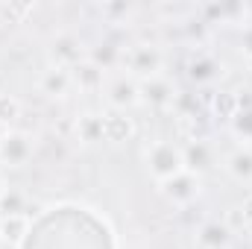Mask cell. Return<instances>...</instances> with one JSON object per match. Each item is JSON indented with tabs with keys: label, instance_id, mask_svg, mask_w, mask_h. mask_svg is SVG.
Returning <instances> with one entry per match:
<instances>
[{
	"label": "cell",
	"instance_id": "cell-18",
	"mask_svg": "<svg viewBox=\"0 0 252 249\" xmlns=\"http://www.w3.org/2000/svg\"><path fill=\"white\" fill-rule=\"evenodd\" d=\"M229 132L244 147H252V106H238V112L229 121Z\"/></svg>",
	"mask_w": 252,
	"mask_h": 249
},
{
	"label": "cell",
	"instance_id": "cell-9",
	"mask_svg": "<svg viewBox=\"0 0 252 249\" xmlns=\"http://www.w3.org/2000/svg\"><path fill=\"white\" fill-rule=\"evenodd\" d=\"M223 170H226V176H229L232 182H238V185H252V147L238 144L235 150H229L226 158H223Z\"/></svg>",
	"mask_w": 252,
	"mask_h": 249
},
{
	"label": "cell",
	"instance_id": "cell-22",
	"mask_svg": "<svg viewBox=\"0 0 252 249\" xmlns=\"http://www.w3.org/2000/svg\"><path fill=\"white\" fill-rule=\"evenodd\" d=\"M241 50H244L247 59H252V21H247L244 30H241Z\"/></svg>",
	"mask_w": 252,
	"mask_h": 249
},
{
	"label": "cell",
	"instance_id": "cell-17",
	"mask_svg": "<svg viewBox=\"0 0 252 249\" xmlns=\"http://www.w3.org/2000/svg\"><path fill=\"white\" fill-rule=\"evenodd\" d=\"M103 126H106V141L109 144H124L135 135V124L126 112H109L103 115Z\"/></svg>",
	"mask_w": 252,
	"mask_h": 249
},
{
	"label": "cell",
	"instance_id": "cell-25",
	"mask_svg": "<svg viewBox=\"0 0 252 249\" xmlns=\"http://www.w3.org/2000/svg\"><path fill=\"white\" fill-rule=\"evenodd\" d=\"M3 18H6V12H3V3H0V24H3Z\"/></svg>",
	"mask_w": 252,
	"mask_h": 249
},
{
	"label": "cell",
	"instance_id": "cell-10",
	"mask_svg": "<svg viewBox=\"0 0 252 249\" xmlns=\"http://www.w3.org/2000/svg\"><path fill=\"white\" fill-rule=\"evenodd\" d=\"M196 247L199 249H229L235 235H232V226L229 223H220V220H205L196 235H193Z\"/></svg>",
	"mask_w": 252,
	"mask_h": 249
},
{
	"label": "cell",
	"instance_id": "cell-14",
	"mask_svg": "<svg viewBox=\"0 0 252 249\" xmlns=\"http://www.w3.org/2000/svg\"><path fill=\"white\" fill-rule=\"evenodd\" d=\"M70 76H73V88H79L82 94H97V91H103V85H106V73H103L97 64H91L88 59L82 64H76V67L70 70Z\"/></svg>",
	"mask_w": 252,
	"mask_h": 249
},
{
	"label": "cell",
	"instance_id": "cell-4",
	"mask_svg": "<svg viewBox=\"0 0 252 249\" xmlns=\"http://www.w3.org/2000/svg\"><path fill=\"white\" fill-rule=\"evenodd\" d=\"M47 59L53 67H64V70H73L76 64H82L88 59V47L79 35L73 32H56L50 38V47H47Z\"/></svg>",
	"mask_w": 252,
	"mask_h": 249
},
{
	"label": "cell",
	"instance_id": "cell-3",
	"mask_svg": "<svg viewBox=\"0 0 252 249\" xmlns=\"http://www.w3.org/2000/svg\"><path fill=\"white\" fill-rule=\"evenodd\" d=\"M179 94H182L179 85H176L167 73H158V76H150V79H141V82H138L141 106H147V109H153V112H173Z\"/></svg>",
	"mask_w": 252,
	"mask_h": 249
},
{
	"label": "cell",
	"instance_id": "cell-12",
	"mask_svg": "<svg viewBox=\"0 0 252 249\" xmlns=\"http://www.w3.org/2000/svg\"><path fill=\"white\" fill-rule=\"evenodd\" d=\"M223 73V64L217 62L211 53H193L188 62V79L193 85H211V82H217V76Z\"/></svg>",
	"mask_w": 252,
	"mask_h": 249
},
{
	"label": "cell",
	"instance_id": "cell-24",
	"mask_svg": "<svg viewBox=\"0 0 252 249\" xmlns=\"http://www.w3.org/2000/svg\"><path fill=\"white\" fill-rule=\"evenodd\" d=\"M6 190H9V185H6V176L0 173V199H3V193H6Z\"/></svg>",
	"mask_w": 252,
	"mask_h": 249
},
{
	"label": "cell",
	"instance_id": "cell-6",
	"mask_svg": "<svg viewBox=\"0 0 252 249\" xmlns=\"http://www.w3.org/2000/svg\"><path fill=\"white\" fill-rule=\"evenodd\" d=\"M103 94H106V103L112 106V112H129V109L141 106V97H138V79H132L129 73L106 76Z\"/></svg>",
	"mask_w": 252,
	"mask_h": 249
},
{
	"label": "cell",
	"instance_id": "cell-15",
	"mask_svg": "<svg viewBox=\"0 0 252 249\" xmlns=\"http://www.w3.org/2000/svg\"><path fill=\"white\" fill-rule=\"evenodd\" d=\"M73 129H76V141H82L85 147L106 141L103 115H97V112H85V115H79V118H76V124H73Z\"/></svg>",
	"mask_w": 252,
	"mask_h": 249
},
{
	"label": "cell",
	"instance_id": "cell-19",
	"mask_svg": "<svg viewBox=\"0 0 252 249\" xmlns=\"http://www.w3.org/2000/svg\"><path fill=\"white\" fill-rule=\"evenodd\" d=\"M12 214H27V196L15 187H9L0 199V217H12Z\"/></svg>",
	"mask_w": 252,
	"mask_h": 249
},
{
	"label": "cell",
	"instance_id": "cell-21",
	"mask_svg": "<svg viewBox=\"0 0 252 249\" xmlns=\"http://www.w3.org/2000/svg\"><path fill=\"white\" fill-rule=\"evenodd\" d=\"M103 15L109 18V24H126L129 15H132V6L129 3H106L103 6Z\"/></svg>",
	"mask_w": 252,
	"mask_h": 249
},
{
	"label": "cell",
	"instance_id": "cell-1",
	"mask_svg": "<svg viewBox=\"0 0 252 249\" xmlns=\"http://www.w3.org/2000/svg\"><path fill=\"white\" fill-rule=\"evenodd\" d=\"M144 167L153 176L156 185L179 176L185 170V158H182V144L170 141V138H156L144 147Z\"/></svg>",
	"mask_w": 252,
	"mask_h": 249
},
{
	"label": "cell",
	"instance_id": "cell-27",
	"mask_svg": "<svg viewBox=\"0 0 252 249\" xmlns=\"http://www.w3.org/2000/svg\"><path fill=\"white\" fill-rule=\"evenodd\" d=\"M0 244H3V241H0Z\"/></svg>",
	"mask_w": 252,
	"mask_h": 249
},
{
	"label": "cell",
	"instance_id": "cell-13",
	"mask_svg": "<svg viewBox=\"0 0 252 249\" xmlns=\"http://www.w3.org/2000/svg\"><path fill=\"white\" fill-rule=\"evenodd\" d=\"M88 62L97 64L103 73H109V70H118V67L124 64V47H121L118 41L106 38V41H100V44L88 47Z\"/></svg>",
	"mask_w": 252,
	"mask_h": 249
},
{
	"label": "cell",
	"instance_id": "cell-23",
	"mask_svg": "<svg viewBox=\"0 0 252 249\" xmlns=\"http://www.w3.org/2000/svg\"><path fill=\"white\" fill-rule=\"evenodd\" d=\"M238 211H241V223H244V226L252 232V193L244 199V205H241Z\"/></svg>",
	"mask_w": 252,
	"mask_h": 249
},
{
	"label": "cell",
	"instance_id": "cell-8",
	"mask_svg": "<svg viewBox=\"0 0 252 249\" xmlns=\"http://www.w3.org/2000/svg\"><path fill=\"white\" fill-rule=\"evenodd\" d=\"M182 158H185V170L196 173V176H205V173L217 164L214 147H211L205 138H190L188 144L182 147Z\"/></svg>",
	"mask_w": 252,
	"mask_h": 249
},
{
	"label": "cell",
	"instance_id": "cell-7",
	"mask_svg": "<svg viewBox=\"0 0 252 249\" xmlns=\"http://www.w3.org/2000/svg\"><path fill=\"white\" fill-rule=\"evenodd\" d=\"M32 158V138L21 129H9L0 138V164L3 167H24Z\"/></svg>",
	"mask_w": 252,
	"mask_h": 249
},
{
	"label": "cell",
	"instance_id": "cell-16",
	"mask_svg": "<svg viewBox=\"0 0 252 249\" xmlns=\"http://www.w3.org/2000/svg\"><path fill=\"white\" fill-rule=\"evenodd\" d=\"M30 235V214H12L0 217V241L9 247H21Z\"/></svg>",
	"mask_w": 252,
	"mask_h": 249
},
{
	"label": "cell",
	"instance_id": "cell-20",
	"mask_svg": "<svg viewBox=\"0 0 252 249\" xmlns=\"http://www.w3.org/2000/svg\"><path fill=\"white\" fill-rule=\"evenodd\" d=\"M18 118H21V100L15 94H0V124L12 129Z\"/></svg>",
	"mask_w": 252,
	"mask_h": 249
},
{
	"label": "cell",
	"instance_id": "cell-2",
	"mask_svg": "<svg viewBox=\"0 0 252 249\" xmlns=\"http://www.w3.org/2000/svg\"><path fill=\"white\" fill-rule=\"evenodd\" d=\"M164 50L153 41H138L132 47H124V73H129L132 79H150V76H158L164 73Z\"/></svg>",
	"mask_w": 252,
	"mask_h": 249
},
{
	"label": "cell",
	"instance_id": "cell-26",
	"mask_svg": "<svg viewBox=\"0 0 252 249\" xmlns=\"http://www.w3.org/2000/svg\"><path fill=\"white\" fill-rule=\"evenodd\" d=\"M6 132H9V129H6V126L0 124V138H3V135H6Z\"/></svg>",
	"mask_w": 252,
	"mask_h": 249
},
{
	"label": "cell",
	"instance_id": "cell-28",
	"mask_svg": "<svg viewBox=\"0 0 252 249\" xmlns=\"http://www.w3.org/2000/svg\"><path fill=\"white\" fill-rule=\"evenodd\" d=\"M0 167H3V164H0Z\"/></svg>",
	"mask_w": 252,
	"mask_h": 249
},
{
	"label": "cell",
	"instance_id": "cell-11",
	"mask_svg": "<svg viewBox=\"0 0 252 249\" xmlns=\"http://www.w3.org/2000/svg\"><path fill=\"white\" fill-rule=\"evenodd\" d=\"M70 88H73V76H70V70H64V67L47 64V67L41 70V76H38V91H41L44 97H50V100H64V97L70 94Z\"/></svg>",
	"mask_w": 252,
	"mask_h": 249
},
{
	"label": "cell",
	"instance_id": "cell-5",
	"mask_svg": "<svg viewBox=\"0 0 252 249\" xmlns=\"http://www.w3.org/2000/svg\"><path fill=\"white\" fill-rule=\"evenodd\" d=\"M158 193L173 205V208H190L199 196H202V176L190 173V170H182L179 176L167 179L158 185Z\"/></svg>",
	"mask_w": 252,
	"mask_h": 249
}]
</instances>
